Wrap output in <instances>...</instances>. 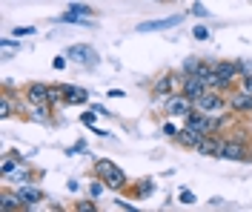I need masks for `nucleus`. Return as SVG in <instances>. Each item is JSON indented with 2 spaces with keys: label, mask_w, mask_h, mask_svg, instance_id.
I'll return each instance as SVG.
<instances>
[{
  "label": "nucleus",
  "mask_w": 252,
  "mask_h": 212,
  "mask_svg": "<svg viewBox=\"0 0 252 212\" xmlns=\"http://www.w3.org/2000/svg\"><path fill=\"white\" fill-rule=\"evenodd\" d=\"M20 207H23V201L17 198V192L15 195H12V192H3V195H0V210L3 212H15V210H20Z\"/></svg>",
  "instance_id": "obj_16"
},
{
  "label": "nucleus",
  "mask_w": 252,
  "mask_h": 212,
  "mask_svg": "<svg viewBox=\"0 0 252 212\" xmlns=\"http://www.w3.org/2000/svg\"><path fill=\"white\" fill-rule=\"evenodd\" d=\"M66 58L69 61H80V63H86V66H97V52L92 49V46H86V43H78V46H69L66 49Z\"/></svg>",
  "instance_id": "obj_7"
},
{
  "label": "nucleus",
  "mask_w": 252,
  "mask_h": 212,
  "mask_svg": "<svg viewBox=\"0 0 252 212\" xmlns=\"http://www.w3.org/2000/svg\"><path fill=\"white\" fill-rule=\"evenodd\" d=\"M58 23H75V26H89V20L86 17H80V12H75V9H66L61 17H55Z\"/></svg>",
  "instance_id": "obj_17"
},
{
  "label": "nucleus",
  "mask_w": 252,
  "mask_h": 212,
  "mask_svg": "<svg viewBox=\"0 0 252 212\" xmlns=\"http://www.w3.org/2000/svg\"><path fill=\"white\" fill-rule=\"evenodd\" d=\"M192 109H195V100L187 98L184 92H181V95H172V98L166 100V115H169V118H187Z\"/></svg>",
  "instance_id": "obj_3"
},
{
  "label": "nucleus",
  "mask_w": 252,
  "mask_h": 212,
  "mask_svg": "<svg viewBox=\"0 0 252 212\" xmlns=\"http://www.w3.org/2000/svg\"><path fill=\"white\" fill-rule=\"evenodd\" d=\"M29 34H34V26H23V29L17 26L15 29V37H29Z\"/></svg>",
  "instance_id": "obj_25"
},
{
  "label": "nucleus",
  "mask_w": 252,
  "mask_h": 212,
  "mask_svg": "<svg viewBox=\"0 0 252 212\" xmlns=\"http://www.w3.org/2000/svg\"><path fill=\"white\" fill-rule=\"evenodd\" d=\"M32 118H34V121H49V103H40V106H34Z\"/></svg>",
  "instance_id": "obj_21"
},
{
  "label": "nucleus",
  "mask_w": 252,
  "mask_h": 212,
  "mask_svg": "<svg viewBox=\"0 0 252 212\" xmlns=\"http://www.w3.org/2000/svg\"><path fill=\"white\" fill-rule=\"evenodd\" d=\"M15 181H32L29 172H15Z\"/></svg>",
  "instance_id": "obj_34"
},
{
  "label": "nucleus",
  "mask_w": 252,
  "mask_h": 212,
  "mask_svg": "<svg viewBox=\"0 0 252 212\" xmlns=\"http://www.w3.org/2000/svg\"><path fill=\"white\" fill-rule=\"evenodd\" d=\"M178 201H181V204H195V195H192L189 189H181V195H178Z\"/></svg>",
  "instance_id": "obj_23"
},
{
  "label": "nucleus",
  "mask_w": 252,
  "mask_h": 212,
  "mask_svg": "<svg viewBox=\"0 0 252 212\" xmlns=\"http://www.w3.org/2000/svg\"><path fill=\"white\" fill-rule=\"evenodd\" d=\"M198 66H201V61H198V58H187V61H184V66H181V75H184V78H187V75H195V69H198Z\"/></svg>",
  "instance_id": "obj_19"
},
{
  "label": "nucleus",
  "mask_w": 252,
  "mask_h": 212,
  "mask_svg": "<svg viewBox=\"0 0 252 212\" xmlns=\"http://www.w3.org/2000/svg\"><path fill=\"white\" fill-rule=\"evenodd\" d=\"M15 166H17V163L12 161V158H6V161H3V166H0V169H3L6 175H9V172H15Z\"/></svg>",
  "instance_id": "obj_28"
},
{
  "label": "nucleus",
  "mask_w": 252,
  "mask_h": 212,
  "mask_svg": "<svg viewBox=\"0 0 252 212\" xmlns=\"http://www.w3.org/2000/svg\"><path fill=\"white\" fill-rule=\"evenodd\" d=\"M215 66V72H218L220 78H223V81H235L238 75H241V69H238V63H226V61H223V63H212Z\"/></svg>",
  "instance_id": "obj_15"
},
{
  "label": "nucleus",
  "mask_w": 252,
  "mask_h": 212,
  "mask_svg": "<svg viewBox=\"0 0 252 212\" xmlns=\"http://www.w3.org/2000/svg\"><path fill=\"white\" fill-rule=\"evenodd\" d=\"M195 106L201 109V112L206 115H220V112H226V106H229V100L220 95L218 89H206L201 98L195 100Z\"/></svg>",
  "instance_id": "obj_2"
},
{
  "label": "nucleus",
  "mask_w": 252,
  "mask_h": 212,
  "mask_svg": "<svg viewBox=\"0 0 252 212\" xmlns=\"http://www.w3.org/2000/svg\"><path fill=\"white\" fill-rule=\"evenodd\" d=\"M52 66H55V69H66V55H58V58L52 61Z\"/></svg>",
  "instance_id": "obj_30"
},
{
  "label": "nucleus",
  "mask_w": 252,
  "mask_h": 212,
  "mask_svg": "<svg viewBox=\"0 0 252 212\" xmlns=\"http://www.w3.org/2000/svg\"><path fill=\"white\" fill-rule=\"evenodd\" d=\"M181 23H184V15H172V17H160V20L138 23V32H166V29H175Z\"/></svg>",
  "instance_id": "obj_6"
},
{
  "label": "nucleus",
  "mask_w": 252,
  "mask_h": 212,
  "mask_svg": "<svg viewBox=\"0 0 252 212\" xmlns=\"http://www.w3.org/2000/svg\"><path fill=\"white\" fill-rule=\"evenodd\" d=\"M17 198L23 201V207H34L37 201H43V192L34 189V186H20V189H17Z\"/></svg>",
  "instance_id": "obj_14"
},
{
  "label": "nucleus",
  "mask_w": 252,
  "mask_h": 212,
  "mask_svg": "<svg viewBox=\"0 0 252 212\" xmlns=\"http://www.w3.org/2000/svg\"><path fill=\"white\" fill-rule=\"evenodd\" d=\"M181 92H184L187 98L198 100V98H201V95L206 92L204 78H198V75H187V78H184V86H181Z\"/></svg>",
  "instance_id": "obj_10"
},
{
  "label": "nucleus",
  "mask_w": 252,
  "mask_h": 212,
  "mask_svg": "<svg viewBox=\"0 0 252 212\" xmlns=\"http://www.w3.org/2000/svg\"><path fill=\"white\" fill-rule=\"evenodd\" d=\"M241 89L252 95V75H241Z\"/></svg>",
  "instance_id": "obj_24"
},
{
  "label": "nucleus",
  "mask_w": 252,
  "mask_h": 212,
  "mask_svg": "<svg viewBox=\"0 0 252 212\" xmlns=\"http://www.w3.org/2000/svg\"><path fill=\"white\" fill-rule=\"evenodd\" d=\"M238 69H241V75H252V61H241Z\"/></svg>",
  "instance_id": "obj_27"
},
{
  "label": "nucleus",
  "mask_w": 252,
  "mask_h": 212,
  "mask_svg": "<svg viewBox=\"0 0 252 212\" xmlns=\"http://www.w3.org/2000/svg\"><path fill=\"white\" fill-rule=\"evenodd\" d=\"M201 138H204V135L195 129V126H187V123H184L181 132H178V144H181V147H189V149L198 147V144H201Z\"/></svg>",
  "instance_id": "obj_12"
},
{
  "label": "nucleus",
  "mask_w": 252,
  "mask_h": 212,
  "mask_svg": "<svg viewBox=\"0 0 252 212\" xmlns=\"http://www.w3.org/2000/svg\"><path fill=\"white\" fill-rule=\"evenodd\" d=\"M226 100H229V109H232V112H238V115H250L252 112V95L244 92V89L232 92Z\"/></svg>",
  "instance_id": "obj_9"
},
{
  "label": "nucleus",
  "mask_w": 252,
  "mask_h": 212,
  "mask_svg": "<svg viewBox=\"0 0 252 212\" xmlns=\"http://www.w3.org/2000/svg\"><path fill=\"white\" fill-rule=\"evenodd\" d=\"M192 34H195V40H209V29L206 26H195Z\"/></svg>",
  "instance_id": "obj_22"
},
{
  "label": "nucleus",
  "mask_w": 252,
  "mask_h": 212,
  "mask_svg": "<svg viewBox=\"0 0 252 212\" xmlns=\"http://www.w3.org/2000/svg\"><path fill=\"white\" fill-rule=\"evenodd\" d=\"M220 149H223V138H218V135L212 132V135H204V138H201V144L195 147V152H198L201 158H220Z\"/></svg>",
  "instance_id": "obj_5"
},
{
  "label": "nucleus",
  "mask_w": 252,
  "mask_h": 212,
  "mask_svg": "<svg viewBox=\"0 0 252 212\" xmlns=\"http://www.w3.org/2000/svg\"><path fill=\"white\" fill-rule=\"evenodd\" d=\"M152 192V181H143L141 183V195H149Z\"/></svg>",
  "instance_id": "obj_32"
},
{
  "label": "nucleus",
  "mask_w": 252,
  "mask_h": 212,
  "mask_svg": "<svg viewBox=\"0 0 252 212\" xmlns=\"http://www.w3.org/2000/svg\"><path fill=\"white\" fill-rule=\"evenodd\" d=\"M26 100L32 106H40V103H49V83H29L26 86ZM52 106V103H49Z\"/></svg>",
  "instance_id": "obj_11"
},
{
  "label": "nucleus",
  "mask_w": 252,
  "mask_h": 212,
  "mask_svg": "<svg viewBox=\"0 0 252 212\" xmlns=\"http://www.w3.org/2000/svg\"><path fill=\"white\" fill-rule=\"evenodd\" d=\"M160 132H163L166 138H178V129H175L172 123H163V129H160Z\"/></svg>",
  "instance_id": "obj_26"
},
{
  "label": "nucleus",
  "mask_w": 252,
  "mask_h": 212,
  "mask_svg": "<svg viewBox=\"0 0 252 212\" xmlns=\"http://www.w3.org/2000/svg\"><path fill=\"white\" fill-rule=\"evenodd\" d=\"M250 152H247V144L241 138H223V149H220V158L223 161H244Z\"/></svg>",
  "instance_id": "obj_4"
},
{
  "label": "nucleus",
  "mask_w": 252,
  "mask_h": 212,
  "mask_svg": "<svg viewBox=\"0 0 252 212\" xmlns=\"http://www.w3.org/2000/svg\"><path fill=\"white\" fill-rule=\"evenodd\" d=\"M86 100H89L86 89L72 86V83H63V103H86Z\"/></svg>",
  "instance_id": "obj_13"
},
{
  "label": "nucleus",
  "mask_w": 252,
  "mask_h": 212,
  "mask_svg": "<svg viewBox=\"0 0 252 212\" xmlns=\"http://www.w3.org/2000/svg\"><path fill=\"white\" fill-rule=\"evenodd\" d=\"M94 115H97V112H83V115H80V121H83L86 126H92V123H94Z\"/></svg>",
  "instance_id": "obj_29"
},
{
  "label": "nucleus",
  "mask_w": 252,
  "mask_h": 212,
  "mask_svg": "<svg viewBox=\"0 0 252 212\" xmlns=\"http://www.w3.org/2000/svg\"><path fill=\"white\" fill-rule=\"evenodd\" d=\"M9 115H12V95L6 92L3 100H0V118H9Z\"/></svg>",
  "instance_id": "obj_20"
},
{
  "label": "nucleus",
  "mask_w": 252,
  "mask_h": 212,
  "mask_svg": "<svg viewBox=\"0 0 252 212\" xmlns=\"http://www.w3.org/2000/svg\"><path fill=\"white\" fill-rule=\"evenodd\" d=\"M63 100V83H49V103H61Z\"/></svg>",
  "instance_id": "obj_18"
},
{
  "label": "nucleus",
  "mask_w": 252,
  "mask_h": 212,
  "mask_svg": "<svg viewBox=\"0 0 252 212\" xmlns=\"http://www.w3.org/2000/svg\"><path fill=\"white\" fill-rule=\"evenodd\" d=\"M178 86H184V75H172V72H169V75H163V78L155 83V95L158 98H172Z\"/></svg>",
  "instance_id": "obj_8"
},
{
  "label": "nucleus",
  "mask_w": 252,
  "mask_h": 212,
  "mask_svg": "<svg viewBox=\"0 0 252 212\" xmlns=\"http://www.w3.org/2000/svg\"><path fill=\"white\" fill-rule=\"evenodd\" d=\"M94 175L106 183V189H115V192H118V189H126V183H129L126 175H124V169L115 166L112 161H106V158H103V161H94Z\"/></svg>",
  "instance_id": "obj_1"
},
{
  "label": "nucleus",
  "mask_w": 252,
  "mask_h": 212,
  "mask_svg": "<svg viewBox=\"0 0 252 212\" xmlns=\"http://www.w3.org/2000/svg\"><path fill=\"white\" fill-rule=\"evenodd\" d=\"M192 12H195L198 17H206V15H209V12H206V9L201 6V3H195V6H192Z\"/></svg>",
  "instance_id": "obj_31"
},
{
  "label": "nucleus",
  "mask_w": 252,
  "mask_h": 212,
  "mask_svg": "<svg viewBox=\"0 0 252 212\" xmlns=\"http://www.w3.org/2000/svg\"><path fill=\"white\" fill-rule=\"evenodd\" d=\"M78 210H94V204H92V201H80Z\"/></svg>",
  "instance_id": "obj_33"
},
{
  "label": "nucleus",
  "mask_w": 252,
  "mask_h": 212,
  "mask_svg": "<svg viewBox=\"0 0 252 212\" xmlns=\"http://www.w3.org/2000/svg\"><path fill=\"white\" fill-rule=\"evenodd\" d=\"M250 161H252V152H250Z\"/></svg>",
  "instance_id": "obj_35"
}]
</instances>
